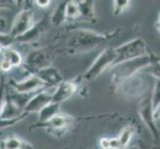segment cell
Returning a JSON list of instances; mask_svg holds the SVG:
<instances>
[{"label": "cell", "mask_w": 160, "mask_h": 149, "mask_svg": "<svg viewBox=\"0 0 160 149\" xmlns=\"http://www.w3.org/2000/svg\"><path fill=\"white\" fill-rule=\"evenodd\" d=\"M5 59L8 60L12 66H17L21 63V56L16 51H12V50L6 51V53H5Z\"/></svg>", "instance_id": "2e32d148"}, {"label": "cell", "mask_w": 160, "mask_h": 149, "mask_svg": "<svg viewBox=\"0 0 160 149\" xmlns=\"http://www.w3.org/2000/svg\"><path fill=\"white\" fill-rule=\"evenodd\" d=\"M0 68H1L3 71H9L11 68H12V65L9 62L8 60L4 59L2 62H1V65H0Z\"/></svg>", "instance_id": "d6986e66"}, {"label": "cell", "mask_w": 160, "mask_h": 149, "mask_svg": "<svg viewBox=\"0 0 160 149\" xmlns=\"http://www.w3.org/2000/svg\"><path fill=\"white\" fill-rule=\"evenodd\" d=\"M120 86L122 92L128 97H144L148 92H150L149 84L148 81L142 77V72L125 80Z\"/></svg>", "instance_id": "277c9868"}, {"label": "cell", "mask_w": 160, "mask_h": 149, "mask_svg": "<svg viewBox=\"0 0 160 149\" xmlns=\"http://www.w3.org/2000/svg\"><path fill=\"white\" fill-rule=\"evenodd\" d=\"M115 59H117V52H115V48H108L106 49L97 58L95 61V63L92 65V67L90 70L87 72L86 78L87 79H93L98 77V75H101L102 72L108 69L112 68Z\"/></svg>", "instance_id": "5b68a950"}, {"label": "cell", "mask_w": 160, "mask_h": 149, "mask_svg": "<svg viewBox=\"0 0 160 149\" xmlns=\"http://www.w3.org/2000/svg\"><path fill=\"white\" fill-rule=\"evenodd\" d=\"M50 123L54 128L60 129L64 127L66 123H67V121L65 119V117H62V115H54L50 119Z\"/></svg>", "instance_id": "e0dca14e"}, {"label": "cell", "mask_w": 160, "mask_h": 149, "mask_svg": "<svg viewBox=\"0 0 160 149\" xmlns=\"http://www.w3.org/2000/svg\"><path fill=\"white\" fill-rule=\"evenodd\" d=\"M36 3H37L38 5H39L40 7H46V6H48V5L50 4L51 2L49 1V0H44V1H42V0H37Z\"/></svg>", "instance_id": "7402d4cb"}, {"label": "cell", "mask_w": 160, "mask_h": 149, "mask_svg": "<svg viewBox=\"0 0 160 149\" xmlns=\"http://www.w3.org/2000/svg\"><path fill=\"white\" fill-rule=\"evenodd\" d=\"M134 134V128L133 126L131 125H128L121 130L120 134L118 136V143H119V147L120 148H125L128 145V143L130 142L132 136Z\"/></svg>", "instance_id": "8fae6325"}, {"label": "cell", "mask_w": 160, "mask_h": 149, "mask_svg": "<svg viewBox=\"0 0 160 149\" xmlns=\"http://www.w3.org/2000/svg\"><path fill=\"white\" fill-rule=\"evenodd\" d=\"M5 149H19L21 147V142L17 138H9L5 142Z\"/></svg>", "instance_id": "ac0fdd59"}, {"label": "cell", "mask_w": 160, "mask_h": 149, "mask_svg": "<svg viewBox=\"0 0 160 149\" xmlns=\"http://www.w3.org/2000/svg\"><path fill=\"white\" fill-rule=\"evenodd\" d=\"M158 20L160 21V14H159V17H158Z\"/></svg>", "instance_id": "cb8c5ba5"}, {"label": "cell", "mask_w": 160, "mask_h": 149, "mask_svg": "<svg viewBox=\"0 0 160 149\" xmlns=\"http://www.w3.org/2000/svg\"><path fill=\"white\" fill-rule=\"evenodd\" d=\"M81 14V10L79 4H77V2H69V4L66 6L65 9V16L67 18H77L79 17Z\"/></svg>", "instance_id": "7c38bea8"}, {"label": "cell", "mask_w": 160, "mask_h": 149, "mask_svg": "<svg viewBox=\"0 0 160 149\" xmlns=\"http://www.w3.org/2000/svg\"><path fill=\"white\" fill-rule=\"evenodd\" d=\"M153 118L155 121L160 119V103L153 107Z\"/></svg>", "instance_id": "ffe728a7"}, {"label": "cell", "mask_w": 160, "mask_h": 149, "mask_svg": "<svg viewBox=\"0 0 160 149\" xmlns=\"http://www.w3.org/2000/svg\"><path fill=\"white\" fill-rule=\"evenodd\" d=\"M76 90V87L74 84H71V82H64V84L60 85L58 87V89L54 95V102H59L65 101L66 98H68L72 93H73Z\"/></svg>", "instance_id": "ba28073f"}, {"label": "cell", "mask_w": 160, "mask_h": 149, "mask_svg": "<svg viewBox=\"0 0 160 149\" xmlns=\"http://www.w3.org/2000/svg\"><path fill=\"white\" fill-rule=\"evenodd\" d=\"M107 149H113V148H110V147H109V148H107Z\"/></svg>", "instance_id": "d4e9b609"}, {"label": "cell", "mask_w": 160, "mask_h": 149, "mask_svg": "<svg viewBox=\"0 0 160 149\" xmlns=\"http://www.w3.org/2000/svg\"><path fill=\"white\" fill-rule=\"evenodd\" d=\"M152 52H148L145 56L136 58L130 61L120 63L113 66L112 70V82L114 84L121 85L122 82L129 79L130 77L140 73L150 65L152 60Z\"/></svg>", "instance_id": "6da1fadb"}, {"label": "cell", "mask_w": 160, "mask_h": 149, "mask_svg": "<svg viewBox=\"0 0 160 149\" xmlns=\"http://www.w3.org/2000/svg\"><path fill=\"white\" fill-rule=\"evenodd\" d=\"M0 51H1V47H0Z\"/></svg>", "instance_id": "484cf974"}, {"label": "cell", "mask_w": 160, "mask_h": 149, "mask_svg": "<svg viewBox=\"0 0 160 149\" xmlns=\"http://www.w3.org/2000/svg\"><path fill=\"white\" fill-rule=\"evenodd\" d=\"M155 27H156V30H157V32H158L159 34H160V21H159V20L157 21V23H156Z\"/></svg>", "instance_id": "603a6c76"}, {"label": "cell", "mask_w": 160, "mask_h": 149, "mask_svg": "<svg viewBox=\"0 0 160 149\" xmlns=\"http://www.w3.org/2000/svg\"><path fill=\"white\" fill-rule=\"evenodd\" d=\"M58 109V104H51V106H46L44 108L41 109V114H40V117L43 120H50L55 114V112H57Z\"/></svg>", "instance_id": "4fadbf2b"}, {"label": "cell", "mask_w": 160, "mask_h": 149, "mask_svg": "<svg viewBox=\"0 0 160 149\" xmlns=\"http://www.w3.org/2000/svg\"><path fill=\"white\" fill-rule=\"evenodd\" d=\"M51 98V96H49L46 92H43L41 95H38L37 97H35L32 101H30L26 107L29 110H41L46 106H48Z\"/></svg>", "instance_id": "9c48e42d"}, {"label": "cell", "mask_w": 160, "mask_h": 149, "mask_svg": "<svg viewBox=\"0 0 160 149\" xmlns=\"http://www.w3.org/2000/svg\"><path fill=\"white\" fill-rule=\"evenodd\" d=\"M138 113L143 123L146 127L149 129L150 133L154 139L155 144H160V132L155 123V120L153 118V106L151 102V92H148L147 95L142 97L138 103Z\"/></svg>", "instance_id": "3957f363"}, {"label": "cell", "mask_w": 160, "mask_h": 149, "mask_svg": "<svg viewBox=\"0 0 160 149\" xmlns=\"http://www.w3.org/2000/svg\"><path fill=\"white\" fill-rule=\"evenodd\" d=\"M130 1L128 0H115L113 1V14L119 15L129 6Z\"/></svg>", "instance_id": "5bb4252c"}, {"label": "cell", "mask_w": 160, "mask_h": 149, "mask_svg": "<svg viewBox=\"0 0 160 149\" xmlns=\"http://www.w3.org/2000/svg\"><path fill=\"white\" fill-rule=\"evenodd\" d=\"M32 24V13L30 11H23L21 12L14 22V26L12 29L13 36L22 35L26 31H28Z\"/></svg>", "instance_id": "8992f818"}, {"label": "cell", "mask_w": 160, "mask_h": 149, "mask_svg": "<svg viewBox=\"0 0 160 149\" xmlns=\"http://www.w3.org/2000/svg\"><path fill=\"white\" fill-rule=\"evenodd\" d=\"M115 52H117V59H115L113 66L126 62V61L145 56L148 53V49L144 40L140 39V38H136V39L123 44L120 47L115 48Z\"/></svg>", "instance_id": "7a4b0ae2"}, {"label": "cell", "mask_w": 160, "mask_h": 149, "mask_svg": "<svg viewBox=\"0 0 160 149\" xmlns=\"http://www.w3.org/2000/svg\"><path fill=\"white\" fill-rule=\"evenodd\" d=\"M101 146L102 147V149L109 148V139L108 138H102V140H101Z\"/></svg>", "instance_id": "44dd1931"}, {"label": "cell", "mask_w": 160, "mask_h": 149, "mask_svg": "<svg viewBox=\"0 0 160 149\" xmlns=\"http://www.w3.org/2000/svg\"><path fill=\"white\" fill-rule=\"evenodd\" d=\"M151 102L153 107L160 103V81L155 80L153 91L151 92Z\"/></svg>", "instance_id": "9a60e30c"}, {"label": "cell", "mask_w": 160, "mask_h": 149, "mask_svg": "<svg viewBox=\"0 0 160 149\" xmlns=\"http://www.w3.org/2000/svg\"><path fill=\"white\" fill-rule=\"evenodd\" d=\"M144 74L152 76L155 80L160 81V59L153 53L150 65L142 71Z\"/></svg>", "instance_id": "30bf717a"}, {"label": "cell", "mask_w": 160, "mask_h": 149, "mask_svg": "<svg viewBox=\"0 0 160 149\" xmlns=\"http://www.w3.org/2000/svg\"><path fill=\"white\" fill-rule=\"evenodd\" d=\"M43 84L44 82L40 78H38V77H32V78L27 79L24 82H19L18 85L15 86V87L20 92H29L31 91L37 90Z\"/></svg>", "instance_id": "52a82bcc"}]
</instances>
